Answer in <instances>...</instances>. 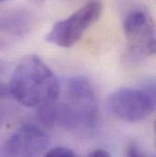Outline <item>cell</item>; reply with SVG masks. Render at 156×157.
I'll list each match as a JSON object with an SVG mask.
<instances>
[{"instance_id":"1","label":"cell","mask_w":156,"mask_h":157,"mask_svg":"<svg viewBox=\"0 0 156 157\" xmlns=\"http://www.w3.org/2000/svg\"><path fill=\"white\" fill-rule=\"evenodd\" d=\"M8 89L11 96L27 107L58 102L60 96L58 78L35 55L28 56L19 62L12 74Z\"/></svg>"},{"instance_id":"2","label":"cell","mask_w":156,"mask_h":157,"mask_svg":"<svg viewBox=\"0 0 156 157\" xmlns=\"http://www.w3.org/2000/svg\"><path fill=\"white\" fill-rule=\"evenodd\" d=\"M64 101L58 104L57 119L69 127H93L98 121V105L89 81L84 77L70 78L64 88Z\"/></svg>"},{"instance_id":"3","label":"cell","mask_w":156,"mask_h":157,"mask_svg":"<svg viewBox=\"0 0 156 157\" xmlns=\"http://www.w3.org/2000/svg\"><path fill=\"white\" fill-rule=\"evenodd\" d=\"M102 13V5L91 1L66 19L57 22L48 33L46 40L61 48H70L83 37L85 31L98 21Z\"/></svg>"},{"instance_id":"4","label":"cell","mask_w":156,"mask_h":157,"mask_svg":"<svg viewBox=\"0 0 156 157\" xmlns=\"http://www.w3.org/2000/svg\"><path fill=\"white\" fill-rule=\"evenodd\" d=\"M108 107L118 119L138 122L149 117L154 111V96L145 90L122 88L110 96Z\"/></svg>"},{"instance_id":"5","label":"cell","mask_w":156,"mask_h":157,"mask_svg":"<svg viewBox=\"0 0 156 157\" xmlns=\"http://www.w3.org/2000/svg\"><path fill=\"white\" fill-rule=\"evenodd\" d=\"M123 30L130 54L138 59L155 54V25L151 16L143 10H134L123 21Z\"/></svg>"},{"instance_id":"6","label":"cell","mask_w":156,"mask_h":157,"mask_svg":"<svg viewBox=\"0 0 156 157\" xmlns=\"http://www.w3.org/2000/svg\"><path fill=\"white\" fill-rule=\"evenodd\" d=\"M48 137L36 126L25 125L7 141L5 152L7 157H37L47 147Z\"/></svg>"},{"instance_id":"7","label":"cell","mask_w":156,"mask_h":157,"mask_svg":"<svg viewBox=\"0 0 156 157\" xmlns=\"http://www.w3.org/2000/svg\"><path fill=\"white\" fill-rule=\"evenodd\" d=\"M44 157H80L72 150L65 147H55L50 149Z\"/></svg>"},{"instance_id":"8","label":"cell","mask_w":156,"mask_h":157,"mask_svg":"<svg viewBox=\"0 0 156 157\" xmlns=\"http://www.w3.org/2000/svg\"><path fill=\"white\" fill-rule=\"evenodd\" d=\"M127 157H145L141 152L140 150L135 146L131 145L128 148L127 150Z\"/></svg>"},{"instance_id":"9","label":"cell","mask_w":156,"mask_h":157,"mask_svg":"<svg viewBox=\"0 0 156 157\" xmlns=\"http://www.w3.org/2000/svg\"><path fill=\"white\" fill-rule=\"evenodd\" d=\"M85 157H111L110 154L103 149H97L92 151L91 153H89L88 155Z\"/></svg>"},{"instance_id":"10","label":"cell","mask_w":156,"mask_h":157,"mask_svg":"<svg viewBox=\"0 0 156 157\" xmlns=\"http://www.w3.org/2000/svg\"><path fill=\"white\" fill-rule=\"evenodd\" d=\"M8 94H10L9 93V89L5 85L0 84V97H5V96H6Z\"/></svg>"},{"instance_id":"11","label":"cell","mask_w":156,"mask_h":157,"mask_svg":"<svg viewBox=\"0 0 156 157\" xmlns=\"http://www.w3.org/2000/svg\"><path fill=\"white\" fill-rule=\"evenodd\" d=\"M31 3H34V4H37V5H39V4H42L45 0H29Z\"/></svg>"},{"instance_id":"12","label":"cell","mask_w":156,"mask_h":157,"mask_svg":"<svg viewBox=\"0 0 156 157\" xmlns=\"http://www.w3.org/2000/svg\"><path fill=\"white\" fill-rule=\"evenodd\" d=\"M0 1H4V0H0Z\"/></svg>"}]
</instances>
